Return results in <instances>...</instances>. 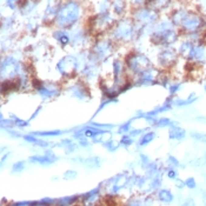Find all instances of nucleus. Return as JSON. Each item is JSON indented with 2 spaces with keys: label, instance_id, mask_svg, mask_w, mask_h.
I'll return each mask as SVG.
<instances>
[{
  "label": "nucleus",
  "instance_id": "obj_5",
  "mask_svg": "<svg viewBox=\"0 0 206 206\" xmlns=\"http://www.w3.org/2000/svg\"><path fill=\"white\" fill-rule=\"evenodd\" d=\"M174 124H178V121H173L172 119L167 117H158L157 121L154 124V127L157 128H170L171 126H173Z\"/></svg>",
  "mask_w": 206,
  "mask_h": 206
},
{
  "label": "nucleus",
  "instance_id": "obj_15",
  "mask_svg": "<svg viewBox=\"0 0 206 206\" xmlns=\"http://www.w3.org/2000/svg\"><path fill=\"white\" fill-rule=\"evenodd\" d=\"M204 91H205V92H206V84H205V85H204Z\"/></svg>",
  "mask_w": 206,
  "mask_h": 206
},
{
  "label": "nucleus",
  "instance_id": "obj_14",
  "mask_svg": "<svg viewBox=\"0 0 206 206\" xmlns=\"http://www.w3.org/2000/svg\"><path fill=\"white\" fill-rule=\"evenodd\" d=\"M170 160H171V163H172V164H173V165H178V161H177V159L176 158H173V157H171L170 158Z\"/></svg>",
  "mask_w": 206,
  "mask_h": 206
},
{
  "label": "nucleus",
  "instance_id": "obj_1",
  "mask_svg": "<svg viewBox=\"0 0 206 206\" xmlns=\"http://www.w3.org/2000/svg\"><path fill=\"white\" fill-rule=\"evenodd\" d=\"M88 86L89 85L86 83H76L73 85H69L67 91L73 98H77L81 101H88L91 98V91Z\"/></svg>",
  "mask_w": 206,
  "mask_h": 206
},
{
  "label": "nucleus",
  "instance_id": "obj_11",
  "mask_svg": "<svg viewBox=\"0 0 206 206\" xmlns=\"http://www.w3.org/2000/svg\"><path fill=\"white\" fill-rule=\"evenodd\" d=\"M144 131H145V130H143V128H137V130H136V128H133V130H131V131H130V133H128V134H130L131 137H136V136H141Z\"/></svg>",
  "mask_w": 206,
  "mask_h": 206
},
{
  "label": "nucleus",
  "instance_id": "obj_8",
  "mask_svg": "<svg viewBox=\"0 0 206 206\" xmlns=\"http://www.w3.org/2000/svg\"><path fill=\"white\" fill-rule=\"evenodd\" d=\"M118 99H110V98H104L101 101H100V104H99L98 106V110L96 111V114H94V117L98 114L100 111H103L105 107H107L108 105H111V104H114V103H117Z\"/></svg>",
  "mask_w": 206,
  "mask_h": 206
},
{
  "label": "nucleus",
  "instance_id": "obj_7",
  "mask_svg": "<svg viewBox=\"0 0 206 206\" xmlns=\"http://www.w3.org/2000/svg\"><path fill=\"white\" fill-rule=\"evenodd\" d=\"M133 120H134V118H133V119H130V120L123 123V124H120V125L118 126V133H120V134H127V133H130V131L132 130V123H133Z\"/></svg>",
  "mask_w": 206,
  "mask_h": 206
},
{
  "label": "nucleus",
  "instance_id": "obj_6",
  "mask_svg": "<svg viewBox=\"0 0 206 206\" xmlns=\"http://www.w3.org/2000/svg\"><path fill=\"white\" fill-rule=\"evenodd\" d=\"M183 87H184V85H183L181 83H178V81L172 83V81H171V84H170L168 87H167L168 96H171V97H177V94L183 89Z\"/></svg>",
  "mask_w": 206,
  "mask_h": 206
},
{
  "label": "nucleus",
  "instance_id": "obj_2",
  "mask_svg": "<svg viewBox=\"0 0 206 206\" xmlns=\"http://www.w3.org/2000/svg\"><path fill=\"white\" fill-rule=\"evenodd\" d=\"M197 100H198L197 93L192 92V93H190L188 97L185 99L179 98V97H173L172 105H173V107H185V106H190V105L194 104Z\"/></svg>",
  "mask_w": 206,
  "mask_h": 206
},
{
  "label": "nucleus",
  "instance_id": "obj_4",
  "mask_svg": "<svg viewBox=\"0 0 206 206\" xmlns=\"http://www.w3.org/2000/svg\"><path fill=\"white\" fill-rule=\"evenodd\" d=\"M157 137V132L151 130V131H147L145 133H143L140 137H139V145L140 146H146L148 145L154 138Z\"/></svg>",
  "mask_w": 206,
  "mask_h": 206
},
{
  "label": "nucleus",
  "instance_id": "obj_12",
  "mask_svg": "<svg viewBox=\"0 0 206 206\" xmlns=\"http://www.w3.org/2000/svg\"><path fill=\"white\" fill-rule=\"evenodd\" d=\"M185 184H186V186L190 187V188H194V187H196V181H194L193 178H188Z\"/></svg>",
  "mask_w": 206,
  "mask_h": 206
},
{
  "label": "nucleus",
  "instance_id": "obj_9",
  "mask_svg": "<svg viewBox=\"0 0 206 206\" xmlns=\"http://www.w3.org/2000/svg\"><path fill=\"white\" fill-rule=\"evenodd\" d=\"M120 145H123V146H130V145H132L133 143H134V139L133 137H131L130 134H124L123 137L120 138Z\"/></svg>",
  "mask_w": 206,
  "mask_h": 206
},
{
  "label": "nucleus",
  "instance_id": "obj_13",
  "mask_svg": "<svg viewBox=\"0 0 206 206\" xmlns=\"http://www.w3.org/2000/svg\"><path fill=\"white\" fill-rule=\"evenodd\" d=\"M167 176L168 178H171V179H174L177 177V172L174 168H171V170H168V172H167Z\"/></svg>",
  "mask_w": 206,
  "mask_h": 206
},
{
  "label": "nucleus",
  "instance_id": "obj_3",
  "mask_svg": "<svg viewBox=\"0 0 206 206\" xmlns=\"http://www.w3.org/2000/svg\"><path fill=\"white\" fill-rule=\"evenodd\" d=\"M186 137V131L183 127H180L178 124H174L173 126L168 128V138L172 140H181Z\"/></svg>",
  "mask_w": 206,
  "mask_h": 206
},
{
  "label": "nucleus",
  "instance_id": "obj_10",
  "mask_svg": "<svg viewBox=\"0 0 206 206\" xmlns=\"http://www.w3.org/2000/svg\"><path fill=\"white\" fill-rule=\"evenodd\" d=\"M160 199L163 200V201H165V203H170L171 200H172V193L170 192V191H167V190H163V191H160Z\"/></svg>",
  "mask_w": 206,
  "mask_h": 206
}]
</instances>
